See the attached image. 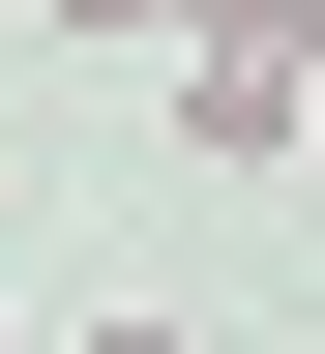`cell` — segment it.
I'll return each instance as SVG.
<instances>
[{
    "mask_svg": "<svg viewBox=\"0 0 325 354\" xmlns=\"http://www.w3.org/2000/svg\"><path fill=\"white\" fill-rule=\"evenodd\" d=\"M296 118H325V0H177V148L296 177Z\"/></svg>",
    "mask_w": 325,
    "mask_h": 354,
    "instance_id": "6da1fadb",
    "label": "cell"
},
{
    "mask_svg": "<svg viewBox=\"0 0 325 354\" xmlns=\"http://www.w3.org/2000/svg\"><path fill=\"white\" fill-rule=\"evenodd\" d=\"M60 30H177V0H60Z\"/></svg>",
    "mask_w": 325,
    "mask_h": 354,
    "instance_id": "7a4b0ae2",
    "label": "cell"
},
{
    "mask_svg": "<svg viewBox=\"0 0 325 354\" xmlns=\"http://www.w3.org/2000/svg\"><path fill=\"white\" fill-rule=\"evenodd\" d=\"M60 354H177V325H60Z\"/></svg>",
    "mask_w": 325,
    "mask_h": 354,
    "instance_id": "3957f363",
    "label": "cell"
},
{
    "mask_svg": "<svg viewBox=\"0 0 325 354\" xmlns=\"http://www.w3.org/2000/svg\"><path fill=\"white\" fill-rule=\"evenodd\" d=\"M296 177H325V118H296Z\"/></svg>",
    "mask_w": 325,
    "mask_h": 354,
    "instance_id": "277c9868",
    "label": "cell"
},
{
    "mask_svg": "<svg viewBox=\"0 0 325 354\" xmlns=\"http://www.w3.org/2000/svg\"><path fill=\"white\" fill-rule=\"evenodd\" d=\"M0 354H30V325H0Z\"/></svg>",
    "mask_w": 325,
    "mask_h": 354,
    "instance_id": "5b68a950",
    "label": "cell"
}]
</instances>
